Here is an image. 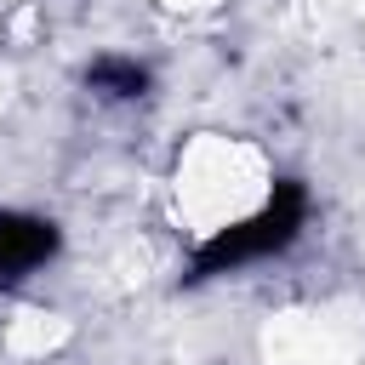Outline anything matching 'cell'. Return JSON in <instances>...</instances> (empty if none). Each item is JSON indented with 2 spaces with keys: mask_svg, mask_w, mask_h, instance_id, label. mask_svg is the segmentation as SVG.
I'll use <instances>...</instances> for the list:
<instances>
[{
  "mask_svg": "<svg viewBox=\"0 0 365 365\" xmlns=\"http://www.w3.org/2000/svg\"><path fill=\"white\" fill-rule=\"evenodd\" d=\"M51 251H57V228L46 217H23V211L0 217V285H17L23 274H34Z\"/></svg>",
  "mask_w": 365,
  "mask_h": 365,
  "instance_id": "7a4b0ae2",
  "label": "cell"
},
{
  "mask_svg": "<svg viewBox=\"0 0 365 365\" xmlns=\"http://www.w3.org/2000/svg\"><path fill=\"white\" fill-rule=\"evenodd\" d=\"M86 86H91L97 97H108V103H131V97L148 91V68L131 63V57H97V63L86 68Z\"/></svg>",
  "mask_w": 365,
  "mask_h": 365,
  "instance_id": "3957f363",
  "label": "cell"
},
{
  "mask_svg": "<svg viewBox=\"0 0 365 365\" xmlns=\"http://www.w3.org/2000/svg\"><path fill=\"white\" fill-rule=\"evenodd\" d=\"M308 222V194L302 182H279L251 217L217 228L200 251H194V279H211V274H228V268H245V262H262L274 251H285Z\"/></svg>",
  "mask_w": 365,
  "mask_h": 365,
  "instance_id": "6da1fadb",
  "label": "cell"
}]
</instances>
